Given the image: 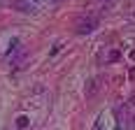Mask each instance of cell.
<instances>
[{
  "label": "cell",
  "instance_id": "1",
  "mask_svg": "<svg viewBox=\"0 0 135 130\" xmlns=\"http://www.w3.org/2000/svg\"><path fill=\"white\" fill-rule=\"evenodd\" d=\"M95 26H98V19L86 16V19H79V21L75 23V30H77V35H89V33L95 30Z\"/></svg>",
  "mask_w": 135,
  "mask_h": 130
},
{
  "label": "cell",
  "instance_id": "2",
  "mask_svg": "<svg viewBox=\"0 0 135 130\" xmlns=\"http://www.w3.org/2000/svg\"><path fill=\"white\" fill-rule=\"evenodd\" d=\"M14 9H19V12H23V14H35L37 12L35 2H28V0H16L14 2Z\"/></svg>",
  "mask_w": 135,
  "mask_h": 130
},
{
  "label": "cell",
  "instance_id": "3",
  "mask_svg": "<svg viewBox=\"0 0 135 130\" xmlns=\"http://www.w3.org/2000/svg\"><path fill=\"white\" fill-rule=\"evenodd\" d=\"M98 88H100V79H89V84H86V88H84V93H86V98L91 100L95 93H98Z\"/></svg>",
  "mask_w": 135,
  "mask_h": 130
},
{
  "label": "cell",
  "instance_id": "4",
  "mask_svg": "<svg viewBox=\"0 0 135 130\" xmlns=\"http://www.w3.org/2000/svg\"><path fill=\"white\" fill-rule=\"evenodd\" d=\"M28 123H30V118H28V116H19V118H16V128H26Z\"/></svg>",
  "mask_w": 135,
  "mask_h": 130
},
{
  "label": "cell",
  "instance_id": "5",
  "mask_svg": "<svg viewBox=\"0 0 135 130\" xmlns=\"http://www.w3.org/2000/svg\"><path fill=\"white\" fill-rule=\"evenodd\" d=\"M109 61H119V51H112V53H109Z\"/></svg>",
  "mask_w": 135,
  "mask_h": 130
},
{
  "label": "cell",
  "instance_id": "6",
  "mask_svg": "<svg viewBox=\"0 0 135 130\" xmlns=\"http://www.w3.org/2000/svg\"><path fill=\"white\" fill-rule=\"evenodd\" d=\"M93 130H103V123L98 121V123H95V128H93Z\"/></svg>",
  "mask_w": 135,
  "mask_h": 130
},
{
  "label": "cell",
  "instance_id": "7",
  "mask_svg": "<svg viewBox=\"0 0 135 130\" xmlns=\"http://www.w3.org/2000/svg\"><path fill=\"white\" fill-rule=\"evenodd\" d=\"M131 77H133V79H135V67H133V70H131Z\"/></svg>",
  "mask_w": 135,
  "mask_h": 130
}]
</instances>
